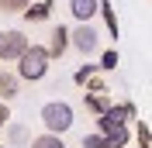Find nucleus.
Listing matches in <instances>:
<instances>
[{"label":"nucleus","mask_w":152,"mask_h":148,"mask_svg":"<svg viewBox=\"0 0 152 148\" xmlns=\"http://www.w3.org/2000/svg\"><path fill=\"white\" fill-rule=\"evenodd\" d=\"M111 107V96L107 93H86V110L90 114H104Z\"/></svg>","instance_id":"obj_12"},{"label":"nucleus","mask_w":152,"mask_h":148,"mask_svg":"<svg viewBox=\"0 0 152 148\" xmlns=\"http://www.w3.org/2000/svg\"><path fill=\"white\" fill-rule=\"evenodd\" d=\"M24 48H28V35L24 31H18V28L0 31V62H14Z\"/></svg>","instance_id":"obj_5"},{"label":"nucleus","mask_w":152,"mask_h":148,"mask_svg":"<svg viewBox=\"0 0 152 148\" xmlns=\"http://www.w3.org/2000/svg\"><path fill=\"white\" fill-rule=\"evenodd\" d=\"M94 73H97V65H90V62H86V65H80V69H76V76H73V83H76V86H83Z\"/></svg>","instance_id":"obj_16"},{"label":"nucleus","mask_w":152,"mask_h":148,"mask_svg":"<svg viewBox=\"0 0 152 148\" xmlns=\"http://www.w3.org/2000/svg\"><path fill=\"white\" fill-rule=\"evenodd\" d=\"M128 120H138V114H135V103H121V107H107L104 114H97V131L100 134H111L114 128H124Z\"/></svg>","instance_id":"obj_3"},{"label":"nucleus","mask_w":152,"mask_h":148,"mask_svg":"<svg viewBox=\"0 0 152 148\" xmlns=\"http://www.w3.org/2000/svg\"><path fill=\"white\" fill-rule=\"evenodd\" d=\"M4 128H7V134H10V145H21V141L28 138V131L21 128V124H10V120H7V124H4Z\"/></svg>","instance_id":"obj_15"},{"label":"nucleus","mask_w":152,"mask_h":148,"mask_svg":"<svg viewBox=\"0 0 152 148\" xmlns=\"http://www.w3.org/2000/svg\"><path fill=\"white\" fill-rule=\"evenodd\" d=\"M69 45H73L80 55H94L97 48H100V35L90 28V21H80V24L69 31Z\"/></svg>","instance_id":"obj_4"},{"label":"nucleus","mask_w":152,"mask_h":148,"mask_svg":"<svg viewBox=\"0 0 152 148\" xmlns=\"http://www.w3.org/2000/svg\"><path fill=\"white\" fill-rule=\"evenodd\" d=\"M135 134H138V148H152V134H149V124L145 120H138V131Z\"/></svg>","instance_id":"obj_18"},{"label":"nucleus","mask_w":152,"mask_h":148,"mask_svg":"<svg viewBox=\"0 0 152 148\" xmlns=\"http://www.w3.org/2000/svg\"><path fill=\"white\" fill-rule=\"evenodd\" d=\"M83 148H107V134H100V131H97V134H86Z\"/></svg>","instance_id":"obj_19"},{"label":"nucleus","mask_w":152,"mask_h":148,"mask_svg":"<svg viewBox=\"0 0 152 148\" xmlns=\"http://www.w3.org/2000/svg\"><path fill=\"white\" fill-rule=\"evenodd\" d=\"M97 69H104V73H111V69H118V52H104V55H100V65H97Z\"/></svg>","instance_id":"obj_17"},{"label":"nucleus","mask_w":152,"mask_h":148,"mask_svg":"<svg viewBox=\"0 0 152 148\" xmlns=\"http://www.w3.org/2000/svg\"><path fill=\"white\" fill-rule=\"evenodd\" d=\"M42 124H45V131H52V134H66V131L73 128V107H69L66 100H48L45 107H42Z\"/></svg>","instance_id":"obj_2"},{"label":"nucleus","mask_w":152,"mask_h":148,"mask_svg":"<svg viewBox=\"0 0 152 148\" xmlns=\"http://www.w3.org/2000/svg\"><path fill=\"white\" fill-rule=\"evenodd\" d=\"M69 14H73L76 21L97 17V0H69Z\"/></svg>","instance_id":"obj_8"},{"label":"nucleus","mask_w":152,"mask_h":148,"mask_svg":"<svg viewBox=\"0 0 152 148\" xmlns=\"http://www.w3.org/2000/svg\"><path fill=\"white\" fill-rule=\"evenodd\" d=\"M66 48H69V28L56 24V28H52V35H48L45 52H48V59H62V55H66Z\"/></svg>","instance_id":"obj_6"},{"label":"nucleus","mask_w":152,"mask_h":148,"mask_svg":"<svg viewBox=\"0 0 152 148\" xmlns=\"http://www.w3.org/2000/svg\"><path fill=\"white\" fill-rule=\"evenodd\" d=\"M83 86H86V90H90V93H107V83H104V79H100V76H97V73L90 76V79H86Z\"/></svg>","instance_id":"obj_20"},{"label":"nucleus","mask_w":152,"mask_h":148,"mask_svg":"<svg viewBox=\"0 0 152 148\" xmlns=\"http://www.w3.org/2000/svg\"><path fill=\"white\" fill-rule=\"evenodd\" d=\"M97 14H104V24H107V31H111V35L118 38V17H114L111 0H97Z\"/></svg>","instance_id":"obj_11"},{"label":"nucleus","mask_w":152,"mask_h":148,"mask_svg":"<svg viewBox=\"0 0 152 148\" xmlns=\"http://www.w3.org/2000/svg\"><path fill=\"white\" fill-rule=\"evenodd\" d=\"M24 14V21H31V24H42V21H48V14H52V0H42V4H28V7L21 10Z\"/></svg>","instance_id":"obj_7"},{"label":"nucleus","mask_w":152,"mask_h":148,"mask_svg":"<svg viewBox=\"0 0 152 148\" xmlns=\"http://www.w3.org/2000/svg\"><path fill=\"white\" fill-rule=\"evenodd\" d=\"M7 120H10V107H7V100H0V131H4Z\"/></svg>","instance_id":"obj_21"},{"label":"nucleus","mask_w":152,"mask_h":148,"mask_svg":"<svg viewBox=\"0 0 152 148\" xmlns=\"http://www.w3.org/2000/svg\"><path fill=\"white\" fill-rule=\"evenodd\" d=\"M18 96V76L0 69V100H14Z\"/></svg>","instance_id":"obj_10"},{"label":"nucleus","mask_w":152,"mask_h":148,"mask_svg":"<svg viewBox=\"0 0 152 148\" xmlns=\"http://www.w3.org/2000/svg\"><path fill=\"white\" fill-rule=\"evenodd\" d=\"M14 62H18V79H28V83H38V79H45V73H48V62H52V59H48V52H45V45H31L28 41V48H24V52H21L18 59H14Z\"/></svg>","instance_id":"obj_1"},{"label":"nucleus","mask_w":152,"mask_h":148,"mask_svg":"<svg viewBox=\"0 0 152 148\" xmlns=\"http://www.w3.org/2000/svg\"><path fill=\"white\" fill-rule=\"evenodd\" d=\"M28 4L31 0H0V10H4V14H21Z\"/></svg>","instance_id":"obj_14"},{"label":"nucleus","mask_w":152,"mask_h":148,"mask_svg":"<svg viewBox=\"0 0 152 148\" xmlns=\"http://www.w3.org/2000/svg\"><path fill=\"white\" fill-rule=\"evenodd\" d=\"M28 148H66V141H62V134H52V131H45V134L31 138V141H28Z\"/></svg>","instance_id":"obj_9"},{"label":"nucleus","mask_w":152,"mask_h":148,"mask_svg":"<svg viewBox=\"0 0 152 148\" xmlns=\"http://www.w3.org/2000/svg\"><path fill=\"white\" fill-rule=\"evenodd\" d=\"M128 145V131L124 128H114L111 134H107V148H124Z\"/></svg>","instance_id":"obj_13"},{"label":"nucleus","mask_w":152,"mask_h":148,"mask_svg":"<svg viewBox=\"0 0 152 148\" xmlns=\"http://www.w3.org/2000/svg\"><path fill=\"white\" fill-rule=\"evenodd\" d=\"M0 148H10V145H0Z\"/></svg>","instance_id":"obj_22"}]
</instances>
